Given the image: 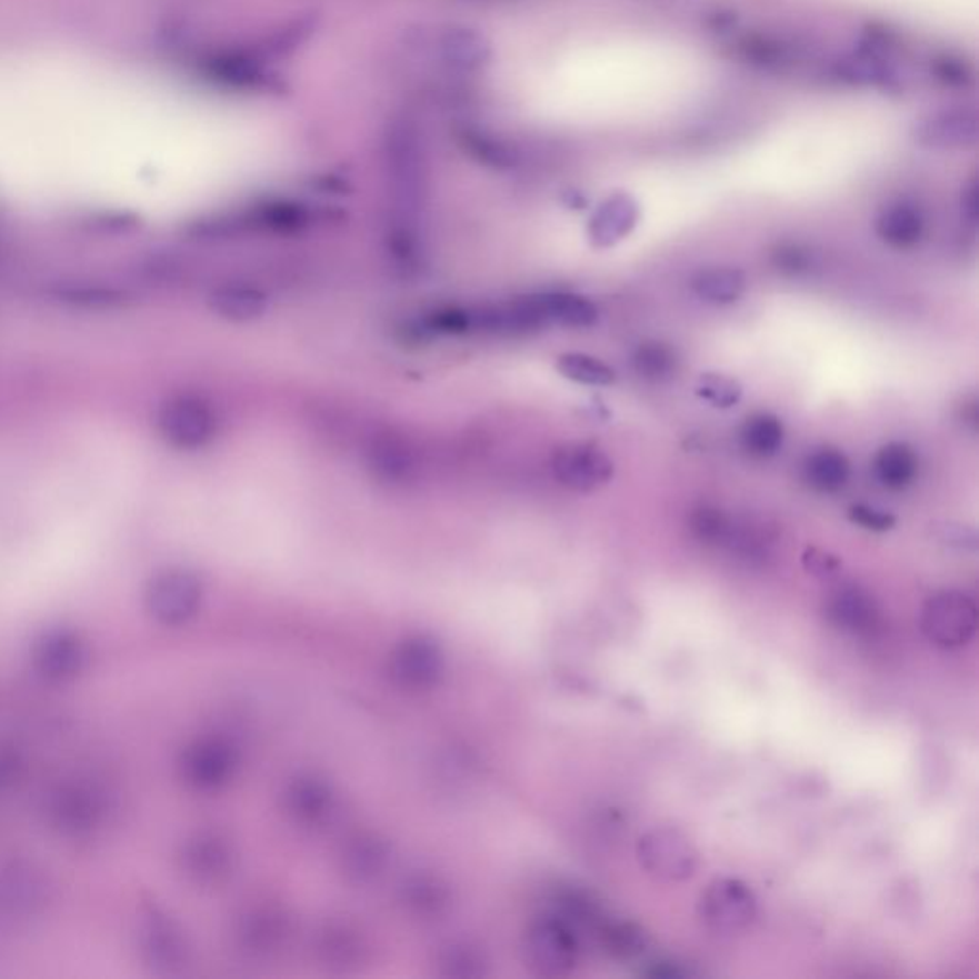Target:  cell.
Segmentation results:
<instances>
[{
	"instance_id": "cell-1",
	"label": "cell",
	"mask_w": 979,
	"mask_h": 979,
	"mask_svg": "<svg viewBox=\"0 0 979 979\" xmlns=\"http://www.w3.org/2000/svg\"><path fill=\"white\" fill-rule=\"evenodd\" d=\"M384 151L398 207L410 217L424 196V151L418 129L410 121L392 124Z\"/></svg>"
},
{
	"instance_id": "cell-2",
	"label": "cell",
	"mask_w": 979,
	"mask_h": 979,
	"mask_svg": "<svg viewBox=\"0 0 979 979\" xmlns=\"http://www.w3.org/2000/svg\"><path fill=\"white\" fill-rule=\"evenodd\" d=\"M637 859L660 882H686L699 869V849L683 830L652 827L637 840Z\"/></svg>"
},
{
	"instance_id": "cell-3",
	"label": "cell",
	"mask_w": 979,
	"mask_h": 979,
	"mask_svg": "<svg viewBox=\"0 0 979 979\" xmlns=\"http://www.w3.org/2000/svg\"><path fill=\"white\" fill-rule=\"evenodd\" d=\"M920 628L926 639L941 649H957L970 643L978 630V607L960 591H939L920 612Z\"/></svg>"
},
{
	"instance_id": "cell-4",
	"label": "cell",
	"mask_w": 979,
	"mask_h": 979,
	"mask_svg": "<svg viewBox=\"0 0 979 979\" xmlns=\"http://www.w3.org/2000/svg\"><path fill=\"white\" fill-rule=\"evenodd\" d=\"M700 920L716 933H739L758 915V899L737 878H718L706 888L699 903Z\"/></svg>"
},
{
	"instance_id": "cell-5",
	"label": "cell",
	"mask_w": 979,
	"mask_h": 979,
	"mask_svg": "<svg viewBox=\"0 0 979 979\" xmlns=\"http://www.w3.org/2000/svg\"><path fill=\"white\" fill-rule=\"evenodd\" d=\"M159 432L167 444L193 452L206 448L217 434V418L211 406L198 397H177L159 411Z\"/></svg>"
},
{
	"instance_id": "cell-6",
	"label": "cell",
	"mask_w": 979,
	"mask_h": 979,
	"mask_svg": "<svg viewBox=\"0 0 979 979\" xmlns=\"http://www.w3.org/2000/svg\"><path fill=\"white\" fill-rule=\"evenodd\" d=\"M557 482L572 492H596L615 477V461L593 442H569L557 448L551 459Z\"/></svg>"
},
{
	"instance_id": "cell-7",
	"label": "cell",
	"mask_w": 979,
	"mask_h": 979,
	"mask_svg": "<svg viewBox=\"0 0 979 979\" xmlns=\"http://www.w3.org/2000/svg\"><path fill=\"white\" fill-rule=\"evenodd\" d=\"M915 140L931 150H962L978 142L976 111L957 108L926 117L915 127Z\"/></svg>"
},
{
	"instance_id": "cell-8",
	"label": "cell",
	"mask_w": 979,
	"mask_h": 979,
	"mask_svg": "<svg viewBox=\"0 0 979 979\" xmlns=\"http://www.w3.org/2000/svg\"><path fill=\"white\" fill-rule=\"evenodd\" d=\"M825 617L835 628L851 636H872L880 626L877 601L856 586H846L830 593L825 603Z\"/></svg>"
},
{
	"instance_id": "cell-9",
	"label": "cell",
	"mask_w": 979,
	"mask_h": 979,
	"mask_svg": "<svg viewBox=\"0 0 979 979\" xmlns=\"http://www.w3.org/2000/svg\"><path fill=\"white\" fill-rule=\"evenodd\" d=\"M368 466L373 477L389 487H404L418 473V459L410 442L394 432H383L371 440Z\"/></svg>"
},
{
	"instance_id": "cell-10",
	"label": "cell",
	"mask_w": 979,
	"mask_h": 979,
	"mask_svg": "<svg viewBox=\"0 0 979 979\" xmlns=\"http://www.w3.org/2000/svg\"><path fill=\"white\" fill-rule=\"evenodd\" d=\"M639 222V206L630 193H615L597 207L589 220L588 236L597 249L617 246L626 240Z\"/></svg>"
},
{
	"instance_id": "cell-11",
	"label": "cell",
	"mask_w": 979,
	"mask_h": 979,
	"mask_svg": "<svg viewBox=\"0 0 979 979\" xmlns=\"http://www.w3.org/2000/svg\"><path fill=\"white\" fill-rule=\"evenodd\" d=\"M528 951L536 968L549 976H561L575 966L578 947L565 926L553 920L541 922L530 933Z\"/></svg>"
},
{
	"instance_id": "cell-12",
	"label": "cell",
	"mask_w": 979,
	"mask_h": 979,
	"mask_svg": "<svg viewBox=\"0 0 979 979\" xmlns=\"http://www.w3.org/2000/svg\"><path fill=\"white\" fill-rule=\"evenodd\" d=\"M434 50L442 66L461 73L477 71L490 60L487 37L466 26H450L440 31Z\"/></svg>"
},
{
	"instance_id": "cell-13",
	"label": "cell",
	"mask_w": 979,
	"mask_h": 979,
	"mask_svg": "<svg viewBox=\"0 0 979 979\" xmlns=\"http://www.w3.org/2000/svg\"><path fill=\"white\" fill-rule=\"evenodd\" d=\"M536 309L540 312L543 326H562V328H591L599 318L596 304L583 294L570 291H549L532 294Z\"/></svg>"
},
{
	"instance_id": "cell-14",
	"label": "cell",
	"mask_w": 979,
	"mask_h": 979,
	"mask_svg": "<svg viewBox=\"0 0 979 979\" xmlns=\"http://www.w3.org/2000/svg\"><path fill=\"white\" fill-rule=\"evenodd\" d=\"M878 238L896 249L917 246L925 233V217L915 203L899 201L886 207L877 220Z\"/></svg>"
},
{
	"instance_id": "cell-15",
	"label": "cell",
	"mask_w": 979,
	"mask_h": 979,
	"mask_svg": "<svg viewBox=\"0 0 979 979\" xmlns=\"http://www.w3.org/2000/svg\"><path fill=\"white\" fill-rule=\"evenodd\" d=\"M209 307L214 314L230 322H251L267 312V297L259 289L228 283L209 294Z\"/></svg>"
},
{
	"instance_id": "cell-16",
	"label": "cell",
	"mask_w": 979,
	"mask_h": 979,
	"mask_svg": "<svg viewBox=\"0 0 979 979\" xmlns=\"http://www.w3.org/2000/svg\"><path fill=\"white\" fill-rule=\"evenodd\" d=\"M803 473L809 487L816 488L817 492L832 493L848 484L851 466L842 450L832 446H822L817 448L816 452L809 453Z\"/></svg>"
},
{
	"instance_id": "cell-17",
	"label": "cell",
	"mask_w": 979,
	"mask_h": 979,
	"mask_svg": "<svg viewBox=\"0 0 979 979\" xmlns=\"http://www.w3.org/2000/svg\"><path fill=\"white\" fill-rule=\"evenodd\" d=\"M875 473L880 484L890 490H903L917 479L918 458L911 446L890 442L878 450Z\"/></svg>"
},
{
	"instance_id": "cell-18",
	"label": "cell",
	"mask_w": 979,
	"mask_h": 979,
	"mask_svg": "<svg viewBox=\"0 0 979 979\" xmlns=\"http://www.w3.org/2000/svg\"><path fill=\"white\" fill-rule=\"evenodd\" d=\"M691 286L702 301L733 304L747 291V276L739 268H708L692 278Z\"/></svg>"
},
{
	"instance_id": "cell-19",
	"label": "cell",
	"mask_w": 979,
	"mask_h": 979,
	"mask_svg": "<svg viewBox=\"0 0 979 979\" xmlns=\"http://www.w3.org/2000/svg\"><path fill=\"white\" fill-rule=\"evenodd\" d=\"M782 440H785L782 421L768 411L750 416L740 431L742 448L753 458H771L781 450Z\"/></svg>"
},
{
	"instance_id": "cell-20",
	"label": "cell",
	"mask_w": 979,
	"mask_h": 979,
	"mask_svg": "<svg viewBox=\"0 0 979 979\" xmlns=\"http://www.w3.org/2000/svg\"><path fill=\"white\" fill-rule=\"evenodd\" d=\"M735 528L737 522L723 509L710 503L695 507L689 515V530L705 546L729 548V543L733 540Z\"/></svg>"
},
{
	"instance_id": "cell-21",
	"label": "cell",
	"mask_w": 979,
	"mask_h": 979,
	"mask_svg": "<svg viewBox=\"0 0 979 979\" xmlns=\"http://www.w3.org/2000/svg\"><path fill=\"white\" fill-rule=\"evenodd\" d=\"M557 371L572 383L586 387H609L617 381V371L609 363L583 352H565L557 358Z\"/></svg>"
},
{
	"instance_id": "cell-22",
	"label": "cell",
	"mask_w": 979,
	"mask_h": 979,
	"mask_svg": "<svg viewBox=\"0 0 979 979\" xmlns=\"http://www.w3.org/2000/svg\"><path fill=\"white\" fill-rule=\"evenodd\" d=\"M679 358L670 344L660 341H645L633 352V370L652 383H662L676 376Z\"/></svg>"
},
{
	"instance_id": "cell-23",
	"label": "cell",
	"mask_w": 979,
	"mask_h": 979,
	"mask_svg": "<svg viewBox=\"0 0 979 979\" xmlns=\"http://www.w3.org/2000/svg\"><path fill=\"white\" fill-rule=\"evenodd\" d=\"M309 211L293 201H270L251 214V224L267 232L297 233L309 224Z\"/></svg>"
},
{
	"instance_id": "cell-24",
	"label": "cell",
	"mask_w": 979,
	"mask_h": 979,
	"mask_svg": "<svg viewBox=\"0 0 979 979\" xmlns=\"http://www.w3.org/2000/svg\"><path fill=\"white\" fill-rule=\"evenodd\" d=\"M467 151L469 156H473L479 163L492 167V169H513L519 163V153L498 138L488 137L484 132H467L466 138Z\"/></svg>"
},
{
	"instance_id": "cell-25",
	"label": "cell",
	"mask_w": 979,
	"mask_h": 979,
	"mask_svg": "<svg viewBox=\"0 0 979 979\" xmlns=\"http://www.w3.org/2000/svg\"><path fill=\"white\" fill-rule=\"evenodd\" d=\"M742 392V384L735 377L718 371L702 373L695 384V394L719 410H729L739 404Z\"/></svg>"
},
{
	"instance_id": "cell-26",
	"label": "cell",
	"mask_w": 979,
	"mask_h": 979,
	"mask_svg": "<svg viewBox=\"0 0 979 979\" xmlns=\"http://www.w3.org/2000/svg\"><path fill=\"white\" fill-rule=\"evenodd\" d=\"M605 949L618 959H633L649 946V933L636 922H618L603 930Z\"/></svg>"
},
{
	"instance_id": "cell-27",
	"label": "cell",
	"mask_w": 979,
	"mask_h": 979,
	"mask_svg": "<svg viewBox=\"0 0 979 979\" xmlns=\"http://www.w3.org/2000/svg\"><path fill=\"white\" fill-rule=\"evenodd\" d=\"M769 259H771L775 270L782 276L806 274L813 264V257L809 253L808 247L792 243V241L775 246Z\"/></svg>"
},
{
	"instance_id": "cell-28",
	"label": "cell",
	"mask_w": 979,
	"mask_h": 979,
	"mask_svg": "<svg viewBox=\"0 0 979 979\" xmlns=\"http://www.w3.org/2000/svg\"><path fill=\"white\" fill-rule=\"evenodd\" d=\"M424 328L429 329V331H434V333L461 336V333H467L469 329L474 328L473 312L463 309L437 310L427 320Z\"/></svg>"
},
{
	"instance_id": "cell-29",
	"label": "cell",
	"mask_w": 979,
	"mask_h": 979,
	"mask_svg": "<svg viewBox=\"0 0 979 979\" xmlns=\"http://www.w3.org/2000/svg\"><path fill=\"white\" fill-rule=\"evenodd\" d=\"M848 517L853 525L870 530V532H888L898 525L896 515L880 509V507L867 506V503H856V506L849 507Z\"/></svg>"
},
{
	"instance_id": "cell-30",
	"label": "cell",
	"mask_w": 979,
	"mask_h": 979,
	"mask_svg": "<svg viewBox=\"0 0 979 979\" xmlns=\"http://www.w3.org/2000/svg\"><path fill=\"white\" fill-rule=\"evenodd\" d=\"M801 565L808 575L821 580V582H830L842 572V561L829 551L819 548L806 549L801 556Z\"/></svg>"
},
{
	"instance_id": "cell-31",
	"label": "cell",
	"mask_w": 979,
	"mask_h": 979,
	"mask_svg": "<svg viewBox=\"0 0 979 979\" xmlns=\"http://www.w3.org/2000/svg\"><path fill=\"white\" fill-rule=\"evenodd\" d=\"M60 297L63 301L76 302V304L79 302V304H87V307H97V304L111 307V304H119L123 301V297L113 289L92 288V286H82V288L69 286L60 291Z\"/></svg>"
},
{
	"instance_id": "cell-32",
	"label": "cell",
	"mask_w": 979,
	"mask_h": 979,
	"mask_svg": "<svg viewBox=\"0 0 979 979\" xmlns=\"http://www.w3.org/2000/svg\"><path fill=\"white\" fill-rule=\"evenodd\" d=\"M933 532L938 536V540L943 541L951 548L976 549L978 548V536L976 530L959 522H938Z\"/></svg>"
},
{
	"instance_id": "cell-33",
	"label": "cell",
	"mask_w": 979,
	"mask_h": 979,
	"mask_svg": "<svg viewBox=\"0 0 979 979\" xmlns=\"http://www.w3.org/2000/svg\"><path fill=\"white\" fill-rule=\"evenodd\" d=\"M389 243H391V253L400 264L411 267L413 262L418 261V240H416V233L411 232L410 227L394 228L389 236Z\"/></svg>"
},
{
	"instance_id": "cell-34",
	"label": "cell",
	"mask_w": 979,
	"mask_h": 979,
	"mask_svg": "<svg viewBox=\"0 0 979 979\" xmlns=\"http://www.w3.org/2000/svg\"><path fill=\"white\" fill-rule=\"evenodd\" d=\"M960 209H962V217H965L970 224H976L979 214L978 180H970L965 190H962Z\"/></svg>"
},
{
	"instance_id": "cell-35",
	"label": "cell",
	"mask_w": 979,
	"mask_h": 979,
	"mask_svg": "<svg viewBox=\"0 0 979 979\" xmlns=\"http://www.w3.org/2000/svg\"><path fill=\"white\" fill-rule=\"evenodd\" d=\"M645 976H649V978H686L689 976L686 968L683 966L678 965V962H673V960H658V962H652L647 970H643Z\"/></svg>"
}]
</instances>
